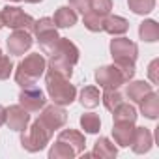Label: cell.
<instances>
[{
  "mask_svg": "<svg viewBox=\"0 0 159 159\" xmlns=\"http://www.w3.org/2000/svg\"><path fill=\"white\" fill-rule=\"evenodd\" d=\"M19 105L25 107L28 112H38V111H41L47 105V99H45V94L39 88L26 86L19 94Z\"/></svg>",
  "mask_w": 159,
  "mask_h": 159,
  "instance_id": "9c48e42d",
  "label": "cell"
},
{
  "mask_svg": "<svg viewBox=\"0 0 159 159\" xmlns=\"http://www.w3.org/2000/svg\"><path fill=\"white\" fill-rule=\"evenodd\" d=\"M139 38L146 43H155L159 39V25L153 19H146L139 25Z\"/></svg>",
  "mask_w": 159,
  "mask_h": 159,
  "instance_id": "44dd1931",
  "label": "cell"
},
{
  "mask_svg": "<svg viewBox=\"0 0 159 159\" xmlns=\"http://www.w3.org/2000/svg\"><path fill=\"white\" fill-rule=\"evenodd\" d=\"M51 133L39 124V120H36L30 127H26L25 131H21V146L30 152V153H36V152H41L49 140H51Z\"/></svg>",
  "mask_w": 159,
  "mask_h": 159,
  "instance_id": "277c9868",
  "label": "cell"
},
{
  "mask_svg": "<svg viewBox=\"0 0 159 159\" xmlns=\"http://www.w3.org/2000/svg\"><path fill=\"white\" fill-rule=\"evenodd\" d=\"M6 124V109L0 105V125H4Z\"/></svg>",
  "mask_w": 159,
  "mask_h": 159,
  "instance_id": "d6a6232c",
  "label": "cell"
},
{
  "mask_svg": "<svg viewBox=\"0 0 159 159\" xmlns=\"http://www.w3.org/2000/svg\"><path fill=\"white\" fill-rule=\"evenodd\" d=\"M0 56H2V51H0Z\"/></svg>",
  "mask_w": 159,
  "mask_h": 159,
  "instance_id": "8d00e7d4",
  "label": "cell"
},
{
  "mask_svg": "<svg viewBox=\"0 0 159 159\" xmlns=\"http://www.w3.org/2000/svg\"><path fill=\"white\" fill-rule=\"evenodd\" d=\"M0 15H2L4 26H8L11 30H28V32H32V28H34V19L17 6H6L0 11Z\"/></svg>",
  "mask_w": 159,
  "mask_h": 159,
  "instance_id": "8992f818",
  "label": "cell"
},
{
  "mask_svg": "<svg viewBox=\"0 0 159 159\" xmlns=\"http://www.w3.org/2000/svg\"><path fill=\"white\" fill-rule=\"evenodd\" d=\"M133 131H135V124L133 122H114V125H112L114 142L118 146H122V148H127L129 142H131Z\"/></svg>",
  "mask_w": 159,
  "mask_h": 159,
  "instance_id": "5bb4252c",
  "label": "cell"
},
{
  "mask_svg": "<svg viewBox=\"0 0 159 159\" xmlns=\"http://www.w3.org/2000/svg\"><path fill=\"white\" fill-rule=\"evenodd\" d=\"M49 157H51V159H71V157H75V152H73L67 144L56 140V142L51 146V150H49Z\"/></svg>",
  "mask_w": 159,
  "mask_h": 159,
  "instance_id": "4316f807",
  "label": "cell"
},
{
  "mask_svg": "<svg viewBox=\"0 0 159 159\" xmlns=\"http://www.w3.org/2000/svg\"><path fill=\"white\" fill-rule=\"evenodd\" d=\"M131 150L135 153H148L153 146V135L148 127H135L131 142H129Z\"/></svg>",
  "mask_w": 159,
  "mask_h": 159,
  "instance_id": "7c38bea8",
  "label": "cell"
},
{
  "mask_svg": "<svg viewBox=\"0 0 159 159\" xmlns=\"http://www.w3.org/2000/svg\"><path fill=\"white\" fill-rule=\"evenodd\" d=\"M45 67H47V60L43 58V54L32 52V54L25 56V60H21L15 69V83L21 88L34 86L36 81L45 73Z\"/></svg>",
  "mask_w": 159,
  "mask_h": 159,
  "instance_id": "3957f363",
  "label": "cell"
},
{
  "mask_svg": "<svg viewBox=\"0 0 159 159\" xmlns=\"http://www.w3.org/2000/svg\"><path fill=\"white\" fill-rule=\"evenodd\" d=\"M79 58H81V52H79V47L69 41L67 38H60L58 39V45L54 49V52L51 54L47 66L49 69H54L58 73H62L64 77L71 79L73 75V66L79 62Z\"/></svg>",
  "mask_w": 159,
  "mask_h": 159,
  "instance_id": "6da1fadb",
  "label": "cell"
},
{
  "mask_svg": "<svg viewBox=\"0 0 159 159\" xmlns=\"http://www.w3.org/2000/svg\"><path fill=\"white\" fill-rule=\"evenodd\" d=\"M137 109L131 105V103H125V101H122L114 111H112V118H114V122H137Z\"/></svg>",
  "mask_w": 159,
  "mask_h": 159,
  "instance_id": "7402d4cb",
  "label": "cell"
},
{
  "mask_svg": "<svg viewBox=\"0 0 159 159\" xmlns=\"http://www.w3.org/2000/svg\"><path fill=\"white\" fill-rule=\"evenodd\" d=\"M90 4H92V0H69V8H73L77 13H81V15L90 11Z\"/></svg>",
  "mask_w": 159,
  "mask_h": 159,
  "instance_id": "4dcf8cb0",
  "label": "cell"
},
{
  "mask_svg": "<svg viewBox=\"0 0 159 159\" xmlns=\"http://www.w3.org/2000/svg\"><path fill=\"white\" fill-rule=\"evenodd\" d=\"M83 21H84V26L90 32H103V21H105V17H99L94 11H86L83 15Z\"/></svg>",
  "mask_w": 159,
  "mask_h": 159,
  "instance_id": "83f0119b",
  "label": "cell"
},
{
  "mask_svg": "<svg viewBox=\"0 0 159 159\" xmlns=\"http://www.w3.org/2000/svg\"><path fill=\"white\" fill-rule=\"evenodd\" d=\"M101 101V94L96 86H84L81 90V105L86 109H96Z\"/></svg>",
  "mask_w": 159,
  "mask_h": 159,
  "instance_id": "603a6c76",
  "label": "cell"
},
{
  "mask_svg": "<svg viewBox=\"0 0 159 159\" xmlns=\"http://www.w3.org/2000/svg\"><path fill=\"white\" fill-rule=\"evenodd\" d=\"M127 84V88H125V96L129 98V101H133V103H139L146 94H150L153 88H152V84H148L146 81H131L129 83H125Z\"/></svg>",
  "mask_w": 159,
  "mask_h": 159,
  "instance_id": "ac0fdd59",
  "label": "cell"
},
{
  "mask_svg": "<svg viewBox=\"0 0 159 159\" xmlns=\"http://www.w3.org/2000/svg\"><path fill=\"white\" fill-rule=\"evenodd\" d=\"M11 71H13V64H11V60L8 58V56H0V81H6V79H10V75H11Z\"/></svg>",
  "mask_w": 159,
  "mask_h": 159,
  "instance_id": "f546056e",
  "label": "cell"
},
{
  "mask_svg": "<svg viewBox=\"0 0 159 159\" xmlns=\"http://www.w3.org/2000/svg\"><path fill=\"white\" fill-rule=\"evenodd\" d=\"M56 140L67 144V146L75 152V155H81V153L86 150L84 135H83L81 131H77V129H64V131H60L58 137H56Z\"/></svg>",
  "mask_w": 159,
  "mask_h": 159,
  "instance_id": "4fadbf2b",
  "label": "cell"
},
{
  "mask_svg": "<svg viewBox=\"0 0 159 159\" xmlns=\"http://www.w3.org/2000/svg\"><path fill=\"white\" fill-rule=\"evenodd\" d=\"M25 2H30V4H38V2H43V0H25Z\"/></svg>",
  "mask_w": 159,
  "mask_h": 159,
  "instance_id": "836d02e7",
  "label": "cell"
},
{
  "mask_svg": "<svg viewBox=\"0 0 159 159\" xmlns=\"http://www.w3.org/2000/svg\"><path fill=\"white\" fill-rule=\"evenodd\" d=\"M0 28H4V23H2V15H0Z\"/></svg>",
  "mask_w": 159,
  "mask_h": 159,
  "instance_id": "e575fe53",
  "label": "cell"
},
{
  "mask_svg": "<svg viewBox=\"0 0 159 159\" xmlns=\"http://www.w3.org/2000/svg\"><path fill=\"white\" fill-rule=\"evenodd\" d=\"M54 26L56 28H71L77 25V11L69 6H62L54 11Z\"/></svg>",
  "mask_w": 159,
  "mask_h": 159,
  "instance_id": "2e32d148",
  "label": "cell"
},
{
  "mask_svg": "<svg viewBox=\"0 0 159 159\" xmlns=\"http://www.w3.org/2000/svg\"><path fill=\"white\" fill-rule=\"evenodd\" d=\"M129 30V21L120 15H107L103 21V32L111 36H124Z\"/></svg>",
  "mask_w": 159,
  "mask_h": 159,
  "instance_id": "9a60e30c",
  "label": "cell"
},
{
  "mask_svg": "<svg viewBox=\"0 0 159 159\" xmlns=\"http://www.w3.org/2000/svg\"><path fill=\"white\" fill-rule=\"evenodd\" d=\"M101 101H103V105H105V109L107 111H114L122 101H124V98H122V94L118 92V88H111V90H103V96H101Z\"/></svg>",
  "mask_w": 159,
  "mask_h": 159,
  "instance_id": "484cf974",
  "label": "cell"
},
{
  "mask_svg": "<svg viewBox=\"0 0 159 159\" xmlns=\"http://www.w3.org/2000/svg\"><path fill=\"white\" fill-rule=\"evenodd\" d=\"M30 124V112L21 107V105H11L10 109H6V125L11 131H25Z\"/></svg>",
  "mask_w": 159,
  "mask_h": 159,
  "instance_id": "30bf717a",
  "label": "cell"
},
{
  "mask_svg": "<svg viewBox=\"0 0 159 159\" xmlns=\"http://www.w3.org/2000/svg\"><path fill=\"white\" fill-rule=\"evenodd\" d=\"M79 122H81V127L84 129V133H88V135H96L101 129V118L98 114H94V112L83 114Z\"/></svg>",
  "mask_w": 159,
  "mask_h": 159,
  "instance_id": "cb8c5ba5",
  "label": "cell"
},
{
  "mask_svg": "<svg viewBox=\"0 0 159 159\" xmlns=\"http://www.w3.org/2000/svg\"><path fill=\"white\" fill-rule=\"evenodd\" d=\"M34 39L28 30H13V34L8 38V52L13 56H23L26 51H30Z\"/></svg>",
  "mask_w": 159,
  "mask_h": 159,
  "instance_id": "8fae6325",
  "label": "cell"
},
{
  "mask_svg": "<svg viewBox=\"0 0 159 159\" xmlns=\"http://www.w3.org/2000/svg\"><path fill=\"white\" fill-rule=\"evenodd\" d=\"M10 2H23V0H10Z\"/></svg>",
  "mask_w": 159,
  "mask_h": 159,
  "instance_id": "d590c367",
  "label": "cell"
},
{
  "mask_svg": "<svg viewBox=\"0 0 159 159\" xmlns=\"http://www.w3.org/2000/svg\"><path fill=\"white\" fill-rule=\"evenodd\" d=\"M39 124L51 133V135H54V131L56 129H60V127H64L66 125V122H67V112L64 111V107H60V105H45L43 107V111H41V114H39Z\"/></svg>",
  "mask_w": 159,
  "mask_h": 159,
  "instance_id": "52a82bcc",
  "label": "cell"
},
{
  "mask_svg": "<svg viewBox=\"0 0 159 159\" xmlns=\"http://www.w3.org/2000/svg\"><path fill=\"white\" fill-rule=\"evenodd\" d=\"M148 79L152 84H157L159 83V58H153L148 66Z\"/></svg>",
  "mask_w": 159,
  "mask_h": 159,
  "instance_id": "1f68e13d",
  "label": "cell"
},
{
  "mask_svg": "<svg viewBox=\"0 0 159 159\" xmlns=\"http://www.w3.org/2000/svg\"><path fill=\"white\" fill-rule=\"evenodd\" d=\"M45 86L54 105L66 107V105H71L77 98V88L69 83V79L54 69H49L45 73Z\"/></svg>",
  "mask_w": 159,
  "mask_h": 159,
  "instance_id": "7a4b0ae2",
  "label": "cell"
},
{
  "mask_svg": "<svg viewBox=\"0 0 159 159\" xmlns=\"http://www.w3.org/2000/svg\"><path fill=\"white\" fill-rule=\"evenodd\" d=\"M116 153H118V148L114 146V142H111L107 137H101V139H98L96 140V144H94V150H92V157H101V159H112V157H116Z\"/></svg>",
  "mask_w": 159,
  "mask_h": 159,
  "instance_id": "ffe728a7",
  "label": "cell"
},
{
  "mask_svg": "<svg viewBox=\"0 0 159 159\" xmlns=\"http://www.w3.org/2000/svg\"><path fill=\"white\" fill-rule=\"evenodd\" d=\"M111 56L114 60V64H135L137 56H139V47L135 41H131L129 38H116L111 39Z\"/></svg>",
  "mask_w": 159,
  "mask_h": 159,
  "instance_id": "5b68a950",
  "label": "cell"
},
{
  "mask_svg": "<svg viewBox=\"0 0 159 159\" xmlns=\"http://www.w3.org/2000/svg\"><path fill=\"white\" fill-rule=\"evenodd\" d=\"M111 10H112V0H92L90 4V11H94L99 17L111 15Z\"/></svg>",
  "mask_w": 159,
  "mask_h": 159,
  "instance_id": "f1b7e54d",
  "label": "cell"
},
{
  "mask_svg": "<svg viewBox=\"0 0 159 159\" xmlns=\"http://www.w3.org/2000/svg\"><path fill=\"white\" fill-rule=\"evenodd\" d=\"M139 105H140V112L148 118V120H157V116H159V96L152 90L150 94H146L140 101H139Z\"/></svg>",
  "mask_w": 159,
  "mask_h": 159,
  "instance_id": "e0dca14e",
  "label": "cell"
},
{
  "mask_svg": "<svg viewBox=\"0 0 159 159\" xmlns=\"http://www.w3.org/2000/svg\"><path fill=\"white\" fill-rule=\"evenodd\" d=\"M127 6L135 15H148L155 8V0H127Z\"/></svg>",
  "mask_w": 159,
  "mask_h": 159,
  "instance_id": "d4e9b609",
  "label": "cell"
},
{
  "mask_svg": "<svg viewBox=\"0 0 159 159\" xmlns=\"http://www.w3.org/2000/svg\"><path fill=\"white\" fill-rule=\"evenodd\" d=\"M36 38H38V43H39V49H41L43 54H52L54 49H56V45H58V39H60L56 28L39 32V34H36Z\"/></svg>",
  "mask_w": 159,
  "mask_h": 159,
  "instance_id": "d6986e66",
  "label": "cell"
},
{
  "mask_svg": "<svg viewBox=\"0 0 159 159\" xmlns=\"http://www.w3.org/2000/svg\"><path fill=\"white\" fill-rule=\"evenodd\" d=\"M96 83L99 84V88L103 90H114V88H120L122 84H125V77L122 75V71L112 64V66H101L96 69Z\"/></svg>",
  "mask_w": 159,
  "mask_h": 159,
  "instance_id": "ba28073f",
  "label": "cell"
}]
</instances>
